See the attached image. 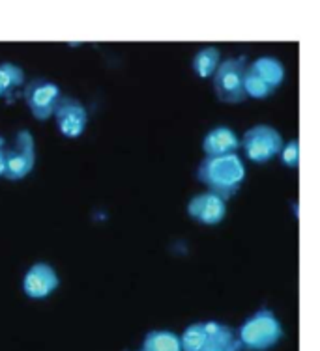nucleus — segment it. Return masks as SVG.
Returning <instances> with one entry per match:
<instances>
[{"mask_svg":"<svg viewBox=\"0 0 320 351\" xmlns=\"http://www.w3.org/2000/svg\"><path fill=\"white\" fill-rule=\"evenodd\" d=\"M36 167V141L30 131H19L14 144L8 146L6 156V180L21 182L32 174Z\"/></svg>","mask_w":320,"mask_h":351,"instance_id":"nucleus-6","label":"nucleus"},{"mask_svg":"<svg viewBox=\"0 0 320 351\" xmlns=\"http://www.w3.org/2000/svg\"><path fill=\"white\" fill-rule=\"evenodd\" d=\"M240 146H242V138L229 125H216L203 136V154H205V157L238 154Z\"/></svg>","mask_w":320,"mask_h":351,"instance_id":"nucleus-10","label":"nucleus"},{"mask_svg":"<svg viewBox=\"0 0 320 351\" xmlns=\"http://www.w3.org/2000/svg\"><path fill=\"white\" fill-rule=\"evenodd\" d=\"M247 69H249L253 75H257L259 79H262L266 84H270L273 90H277V88L285 82V64H283L277 56H272V54H264V56L255 58V60L247 64Z\"/></svg>","mask_w":320,"mask_h":351,"instance_id":"nucleus-11","label":"nucleus"},{"mask_svg":"<svg viewBox=\"0 0 320 351\" xmlns=\"http://www.w3.org/2000/svg\"><path fill=\"white\" fill-rule=\"evenodd\" d=\"M221 51L214 45L198 49L193 60H191V69L198 79H214V75L218 73L221 66Z\"/></svg>","mask_w":320,"mask_h":351,"instance_id":"nucleus-12","label":"nucleus"},{"mask_svg":"<svg viewBox=\"0 0 320 351\" xmlns=\"http://www.w3.org/2000/svg\"><path fill=\"white\" fill-rule=\"evenodd\" d=\"M190 219L203 226H218L225 221L227 217V198L214 191H203L198 195L191 196L185 206Z\"/></svg>","mask_w":320,"mask_h":351,"instance_id":"nucleus-7","label":"nucleus"},{"mask_svg":"<svg viewBox=\"0 0 320 351\" xmlns=\"http://www.w3.org/2000/svg\"><path fill=\"white\" fill-rule=\"evenodd\" d=\"M244 92H245V97L260 101V99H268L275 90L247 69V71H245V79H244Z\"/></svg>","mask_w":320,"mask_h":351,"instance_id":"nucleus-17","label":"nucleus"},{"mask_svg":"<svg viewBox=\"0 0 320 351\" xmlns=\"http://www.w3.org/2000/svg\"><path fill=\"white\" fill-rule=\"evenodd\" d=\"M283 338V325L268 308H260L245 319L238 329L242 348L249 351H266Z\"/></svg>","mask_w":320,"mask_h":351,"instance_id":"nucleus-2","label":"nucleus"},{"mask_svg":"<svg viewBox=\"0 0 320 351\" xmlns=\"http://www.w3.org/2000/svg\"><path fill=\"white\" fill-rule=\"evenodd\" d=\"M205 351H227V350H218V348H206Z\"/></svg>","mask_w":320,"mask_h":351,"instance_id":"nucleus-20","label":"nucleus"},{"mask_svg":"<svg viewBox=\"0 0 320 351\" xmlns=\"http://www.w3.org/2000/svg\"><path fill=\"white\" fill-rule=\"evenodd\" d=\"M206 331H208V346L206 348H218V350L240 351L238 337L232 332L231 327L219 324V322H206Z\"/></svg>","mask_w":320,"mask_h":351,"instance_id":"nucleus-13","label":"nucleus"},{"mask_svg":"<svg viewBox=\"0 0 320 351\" xmlns=\"http://www.w3.org/2000/svg\"><path fill=\"white\" fill-rule=\"evenodd\" d=\"M25 71L14 62H2L0 64V99H8L15 94L19 88H25Z\"/></svg>","mask_w":320,"mask_h":351,"instance_id":"nucleus-14","label":"nucleus"},{"mask_svg":"<svg viewBox=\"0 0 320 351\" xmlns=\"http://www.w3.org/2000/svg\"><path fill=\"white\" fill-rule=\"evenodd\" d=\"M143 351H144V350H143Z\"/></svg>","mask_w":320,"mask_h":351,"instance_id":"nucleus-21","label":"nucleus"},{"mask_svg":"<svg viewBox=\"0 0 320 351\" xmlns=\"http://www.w3.org/2000/svg\"><path fill=\"white\" fill-rule=\"evenodd\" d=\"M25 103H27L30 114L38 122H47L55 114L58 103L64 97L60 86L47 79H32L25 84Z\"/></svg>","mask_w":320,"mask_h":351,"instance_id":"nucleus-5","label":"nucleus"},{"mask_svg":"<svg viewBox=\"0 0 320 351\" xmlns=\"http://www.w3.org/2000/svg\"><path fill=\"white\" fill-rule=\"evenodd\" d=\"M277 157H279L281 165L286 169H298V165H300V142H285Z\"/></svg>","mask_w":320,"mask_h":351,"instance_id":"nucleus-18","label":"nucleus"},{"mask_svg":"<svg viewBox=\"0 0 320 351\" xmlns=\"http://www.w3.org/2000/svg\"><path fill=\"white\" fill-rule=\"evenodd\" d=\"M144 351H184L182 338L172 331H150L144 337Z\"/></svg>","mask_w":320,"mask_h":351,"instance_id":"nucleus-15","label":"nucleus"},{"mask_svg":"<svg viewBox=\"0 0 320 351\" xmlns=\"http://www.w3.org/2000/svg\"><path fill=\"white\" fill-rule=\"evenodd\" d=\"M180 338H182V350L184 351H205L208 346L206 324L190 325Z\"/></svg>","mask_w":320,"mask_h":351,"instance_id":"nucleus-16","label":"nucleus"},{"mask_svg":"<svg viewBox=\"0 0 320 351\" xmlns=\"http://www.w3.org/2000/svg\"><path fill=\"white\" fill-rule=\"evenodd\" d=\"M245 161L238 154L205 157L197 169V180L208 191L225 196L227 200L242 189L245 183Z\"/></svg>","mask_w":320,"mask_h":351,"instance_id":"nucleus-1","label":"nucleus"},{"mask_svg":"<svg viewBox=\"0 0 320 351\" xmlns=\"http://www.w3.org/2000/svg\"><path fill=\"white\" fill-rule=\"evenodd\" d=\"M53 120L56 129L66 138H79L89 128V110L76 97H62Z\"/></svg>","mask_w":320,"mask_h":351,"instance_id":"nucleus-8","label":"nucleus"},{"mask_svg":"<svg viewBox=\"0 0 320 351\" xmlns=\"http://www.w3.org/2000/svg\"><path fill=\"white\" fill-rule=\"evenodd\" d=\"M245 56H232L221 62L218 73L214 75V92L218 95V99L227 105H238L245 101L244 92V79L247 71Z\"/></svg>","mask_w":320,"mask_h":351,"instance_id":"nucleus-4","label":"nucleus"},{"mask_svg":"<svg viewBox=\"0 0 320 351\" xmlns=\"http://www.w3.org/2000/svg\"><path fill=\"white\" fill-rule=\"evenodd\" d=\"M60 286V277L47 262H36L23 277V291L30 299H45Z\"/></svg>","mask_w":320,"mask_h":351,"instance_id":"nucleus-9","label":"nucleus"},{"mask_svg":"<svg viewBox=\"0 0 320 351\" xmlns=\"http://www.w3.org/2000/svg\"><path fill=\"white\" fill-rule=\"evenodd\" d=\"M283 144L285 141L277 129L268 123H257L244 133L240 149L244 152L247 161L255 165H268L279 156Z\"/></svg>","mask_w":320,"mask_h":351,"instance_id":"nucleus-3","label":"nucleus"},{"mask_svg":"<svg viewBox=\"0 0 320 351\" xmlns=\"http://www.w3.org/2000/svg\"><path fill=\"white\" fill-rule=\"evenodd\" d=\"M6 156H8V144L4 136H0V178L6 176Z\"/></svg>","mask_w":320,"mask_h":351,"instance_id":"nucleus-19","label":"nucleus"}]
</instances>
